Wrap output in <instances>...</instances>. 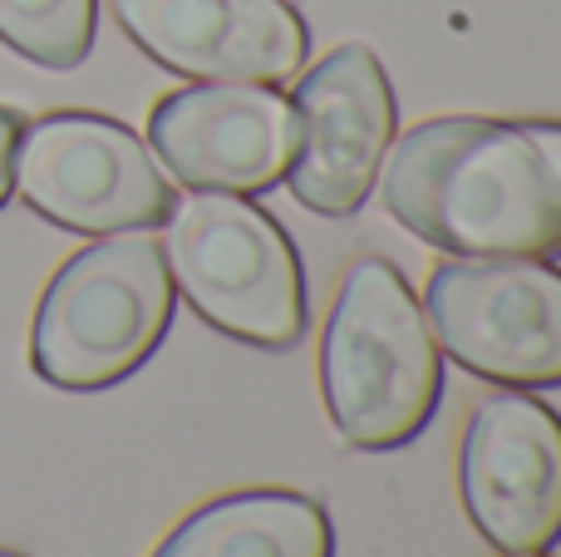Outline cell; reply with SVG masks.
<instances>
[{
  "mask_svg": "<svg viewBox=\"0 0 561 557\" xmlns=\"http://www.w3.org/2000/svg\"><path fill=\"white\" fill-rule=\"evenodd\" d=\"M389 217L454 257H561V124L428 118L385 154Z\"/></svg>",
  "mask_w": 561,
  "mask_h": 557,
  "instance_id": "cell-1",
  "label": "cell"
},
{
  "mask_svg": "<svg viewBox=\"0 0 561 557\" xmlns=\"http://www.w3.org/2000/svg\"><path fill=\"white\" fill-rule=\"evenodd\" d=\"M153 557H335V528L310 493L242 489L187 513Z\"/></svg>",
  "mask_w": 561,
  "mask_h": 557,
  "instance_id": "cell-11",
  "label": "cell"
},
{
  "mask_svg": "<svg viewBox=\"0 0 561 557\" xmlns=\"http://www.w3.org/2000/svg\"><path fill=\"white\" fill-rule=\"evenodd\" d=\"M163 257L173 286L213 331L286 351L310 326L306 272L286 227L242 193H193L168 213Z\"/></svg>",
  "mask_w": 561,
  "mask_h": 557,
  "instance_id": "cell-4",
  "label": "cell"
},
{
  "mask_svg": "<svg viewBox=\"0 0 561 557\" xmlns=\"http://www.w3.org/2000/svg\"><path fill=\"white\" fill-rule=\"evenodd\" d=\"M99 0H0V39L39 69H79L94 49Z\"/></svg>",
  "mask_w": 561,
  "mask_h": 557,
  "instance_id": "cell-12",
  "label": "cell"
},
{
  "mask_svg": "<svg viewBox=\"0 0 561 557\" xmlns=\"http://www.w3.org/2000/svg\"><path fill=\"white\" fill-rule=\"evenodd\" d=\"M320 395L355 450H404L434 420L444 351L414 286L385 257L355 262L340 286L320 341Z\"/></svg>",
  "mask_w": 561,
  "mask_h": 557,
  "instance_id": "cell-2",
  "label": "cell"
},
{
  "mask_svg": "<svg viewBox=\"0 0 561 557\" xmlns=\"http://www.w3.org/2000/svg\"><path fill=\"white\" fill-rule=\"evenodd\" d=\"M296 158L286 183L320 217H350L369 203L394 144V89L369 45H340L296 84Z\"/></svg>",
  "mask_w": 561,
  "mask_h": 557,
  "instance_id": "cell-8",
  "label": "cell"
},
{
  "mask_svg": "<svg viewBox=\"0 0 561 557\" xmlns=\"http://www.w3.org/2000/svg\"><path fill=\"white\" fill-rule=\"evenodd\" d=\"M458 489L473 528L507 557L547 553L561 538V420L527 390L473 405L458 450Z\"/></svg>",
  "mask_w": 561,
  "mask_h": 557,
  "instance_id": "cell-7",
  "label": "cell"
},
{
  "mask_svg": "<svg viewBox=\"0 0 561 557\" xmlns=\"http://www.w3.org/2000/svg\"><path fill=\"white\" fill-rule=\"evenodd\" d=\"M124 35L183 79L286 84L310 55L290 0H114Z\"/></svg>",
  "mask_w": 561,
  "mask_h": 557,
  "instance_id": "cell-10",
  "label": "cell"
},
{
  "mask_svg": "<svg viewBox=\"0 0 561 557\" xmlns=\"http://www.w3.org/2000/svg\"><path fill=\"white\" fill-rule=\"evenodd\" d=\"M15 193L30 213L79 237L153 232L178 207L173 178L128 124L55 109L20 128Z\"/></svg>",
  "mask_w": 561,
  "mask_h": 557,
  "instance_id": "cell-5",
  "label": "cell"
},
{
  "mask_svg": "<svg viewBox=\"0 0 561 557\" xmlns=\"http://www.w3.org/2000/svg\"><path fill=\"white\" fill-rule=\"evenodd\" d=\"M173 296V272L153 237H104L49 276L30 326V365L55 390H108L163 345Z\"/></svg>",
  "mask_w": 561,
  "mask_h": 557,
  "instance_id": "cell-3",
  "label": "cell"
},
{
  "mask_svg": "<svg viewBox=\"0 0 561 557\" xmlns=\"http://www.w3.org/2000/svg\"><path fill=\"white\" fill-rule=\"evenodd\" d=\"M0 557H20V553H5V548H0Z\"/></svg>",
  "mask_w": 561,
  "mask_h": 557,
  "instance_id": "cell-14",
  "label": "cell"
},
{
  "mask_svg": "<svg viewBox=\"0 0 561 557\" xmlns=\"http://www.w3.org/2000/svg\"><path fill=\"white\" fill-rule=\"evenodd\" d=\"M527 557H547V553H527Z\"/></svg>",
  "mask_w": 561,
  "mask_h": 557,
  "instance_id": "cell-15",
  "label": "cell"
},
{
  "mask_svg": "<svg viewBox=\"0 0 561 557\" xmlns=\"http://www.w3.org/2000/svg\"><path fill=\"white\" fill-rule=\"evenodd\" d=\"M438 351L513 390L561 385V272L537 257H454L428 276Z\"/></svg>",
  "mask_w": 561,
  "mask_h": 557,
  "instance_id": "cell-6",
  "label": "cell"
},
{
  "mask_svg": "<svg viewBox=\"0 0 561 557\" xmlns=\"http://www.w3.org/2000/svg\"><path fill=\"white\" fill-rule=\"evenodd\" d=\"M153 158L193 193H272L296 158V109L276 84L203 79L148 114Z\"/></svg>",
  "mask_w": 561,
  "mask_h": 557,
  "instance_id": "cell-9",
  "label": "cell"
},
{
  "mask_svg": "<svg viewBox=\"0 0 561 557\" xmlns=\"http://www.w3.org/2000/svg\"><path fill=\"white\" fill-rule=\"evenodd\" d=\"M20 128H25V118H20L15 109L0 104V207H5L10 193H15V144H20Z\"/></svg>",
  "mask_w": 561,
  "mask_h": 557,
  "instance_id": "cell-13",
  "label": "cell"
}]
</instances>
